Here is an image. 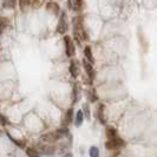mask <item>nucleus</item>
Wrapping results in <instances>:
<instances>
[{"label": "nucleus", "instance_id": "obj_19", "mask_svg": "<svg viewBox=\"0 0 157 157\" xmlns=\"http://www.w3.org/2000/svg\"><path fill=\"white\" fill-rule=\"evenodd\" d=\"M87 97H89V101L90 102H96L98 99L97 97V94H96V90L94 89H91L89 92H87Z\"/></svg>", "mask_w": 157, "mask_h": 157}, {"label": "nucleus", "instance_id": "obj_22", "mask_svg": "<svg viewBox=\"0 0 157 157\" xmlns=\"http://www.w3.org/2000/svg\"><path fill=\"white\" fill-rule=\"evenodd\" d=\"M72 99H73V103L78 102V87H77V85L73 86V97H72Z\"/></svg>", "mask_w": 157, "mask_h": 157}, {"label": "nucleus", "instance_id": "obj_17", "mask_svg": "<svg viewBox=\"0 0 157 157\" xmlns=\"http://www.w3.org/2000/svg\"><path fill=\"white\" fill-rule=\"evenodd\" d=\"M106 136H108L109 140L116 137V136H117V130H116L115 128H112V126H108V128H106Z\"/></svg>", "mask_w": 157, "mask_h": 157}, {"label": "nucleus", "instance_id": "obj_9", "mask_svg": "<svg viewBox=\"0 0 157 157\" xmlns=\"http://www.w3.org/2000/svg\"><path fill=\"white\" fill-rule=\"evenodd\" d=\"M70 73H71V76L72 77H77L78 76V72H79V64H78V62L77 60H72L71 62V64H70Z\"/></svg>", "mask_w": 157, "mask_h": 157}, {"label": "nucleus", "instance_id": "obj_8", "mask_svg": "<svg viewBox=\"0 0 157 157\" xmlns=\"http://www.w3.org/2000/svg\"><path fill=\"white\" fill-rule=\"evenodd\" d=\"M104 111H105V106L104 104H99L98 105V110H97V116H98V121L102 123V124H106V119H105V115H104Z\"/></svg>", "mask_w": 157, "mask_h": 157}, {"label": "nucleus", "instance_id": "obj_24", "mask_svg": "<svg viewBox=\"0 0 157 157\" xmlns=\"http://www.w3.org/2000/svg\"><path fill=\"white\" fill-rule=\"evenodd\" d=\"M6 124H8L7 118L5 117L4 115H1V113H0V125H6Z\"/></svg>", "mask_w": 157, "mask_h": 157}, {"label": "nucleus", "instance_id": "obj_10", "mask_svg": "<svg viewBox=\"0 0 157 157\" xmlns=\"http://www.w3.org/2000/svg\"><path fill=\"white\" fill-rule=\"evenodd\" d=\"M69 7L73 11H79L82 8V0H69Z\"/></svg>", "mask_w": 157, "mask_h": 157}, {"label": "nucleus", "instance_id": "obj_18", "mask_svg": "<svg viewBox=\"0 0 157 157\" xmlns=\"http://www.w3.org/2000/svg\"><path fill=\"white\" fill-rule=\"evenodd\" d=\"M30 4H31V0H19V6H20V10L23 12H25L27 10Z\"/></svg>", "mask_w": 157, "mask_h": 157}, {"label": "nucleus", "instance_id": "obj_15", "mask_svg": "<svg viewBox=\"0 0 157 157\" xmlns=\"http://www.w3.org/2000/svg\"><path fill=\"white\" fill-rule=\"evenodd\" d=\"M83 118H84V112L83 110H79L77 112V116H76V121H75V124L76 126H80L83 123Z\"/></svg>", "mask_w": 157, "mask_h": 157}, {"label": "nucleus", "instance_id": "obj_6", "mask_svg": "<svg viewBox=\"0 0 157 157\" xmlns=\"http://www.w3.org/2000/svg\"><path fill=\"white\" fill-rule=\"evenodd\" d=\"M83 66H84V69H85V71H86V73H87V76L90 77L91 79H94V67H92V63L91 62H89L86 58L85 59H83Z\"/></svg>", "mask_w": 157, "mask_h": 157}, {"label": "nucleus", "instance_id": "obj_2", "mask_svg": "<svg viewBox=\"0 0 157 157\" xmlns=\"http://www.w3.org/2000/svg\"><path fill=\"white\" fill-rule=\"evenodd\" d=\"M73 33H75V38L77 41H80L82 39H86L85 32L83 30V24H82V19L80 18H75L73 19Z\"/></svg>", "mask_w": 157, "mask_h": 157}, {"label": "nucleus", "instance_id": "obj_20", "mask_svg": "<svg viewBox=\"0 0 157 157\" xmlns=\"http://www.w3.org/2000/svg\"><path fill=\"white\" fill-rule=\"evenodd\" d=\"M8 24V20L6 18H0V34L2 33V31L6 29V26H7Z\"/></svg>", "mask_w": 157, "mask_h": 157}, {"label": "nucleus", "instance_id": "obj_13", "mask_svg": "<svg viewBox=\"0 0 157 157\" xmlns=\"http://www.w3.org/2000/svg\"><path fill=\"white\" fill-rule=\"evenodd\" d=\"M72 116H73V109L71 108L69 110L66 111V113H65V119H64V125H69L71 122H72Z\"/></svg>", "mask_w": 157, "mask_h": 157}, {"label": "nucleus", "instance_id": "obj_12", "mask_svg": "<svg viewBox=\"0 0 157 157\" xmlns=\"http://www.w3.org/2000/svg\"><path fill=\"white\" fill-rule=\"evenodd\" d=\"M26 155L29 157H40L41 156V154H40L39 150H37L36 148H26Z\"/></svg>", "mask_w": 157, "mask_h": 157}, {"label": "nucleus", "instance_id": "obj_11", "mask_svg": "<svg viewBox=\"0 0 157 157\" xmlns=\"http://www.w3.org/2000/svg\"><path fill=\"white\" fill-rule=\"evenodd\" d=\"M40 150L44 155H53L55 154V147H51V145H40Z\"/></svg>", "mask_w": 157, "mask_h": 157}, {"label": "nucleus", "instance_id": "obj_16", "mask_svg": "<svg viewBox=\"0 0 157 157\" xmlns=\"http://www.w3.org/2000/svg\"><path fill=\"white\" fill-rule=\"evenodd\" d=\"M84 55H85V58H86L89 62L94 63V56H92V51H91V47L86 46L84 48Z\"/></svg>", "mask_w": 157, "mask_h": 157}, {"label": "nucleus", "instance_id": "obj_27", "mask_svg": "<svg viewBox=\"0 0 157 157\" xmlns=\"http://www.w3.org/2000/svg\"><path fill=\"white\" fill-rule=\"evenodd\" d=\"M63 157H72V154H66V155H64Z\"/></svg>", "mask_w": 157, "mask_h": 157}, {"label": "nucleus", "instance_id": "obj_4", "mask_svg": "<svg viewBox=\"0 0 157 157\" xmlns=\"http://www.w3.org/2000/svg\"><path fill=\"white\" fill-rule=\"evenodd\" d=\"M125 145V142L123 141L121 137H113V138H110L109 141L105 143V147L108 150H113V149H118V148H122Z\"/></svg>", "mask_w": 157, "mask_h": 157}, {"label": "nucleus", "instance_id": "obj_5", "mask_svg": "<svg viewBox=\"0 0 157 157\" xmlns=\"http://www.w3.org/2000/svg\"><path fill=\"white\" fill-rule=\"evenodd\" d=\"M64 41H65V52H66V56L67 57H73L75 53H76V47H75V44L72 41V38L69 37V36H65L64 37Z\"/></svg>", "mask_w": 157, "mask_h": 157}, {"label": "nucleus", "instance_id": "obj_23", "mask_svg": "<svg viewBox=\"0 0 157 157\" xmlns=\"http://www.w3.org/2000/svg\"><path fill=\"white\" fill-rule=\"evenodd\" d=\"M7 135H8V137L11 138V141H13V142H14V143H16V144H17V145H18V147H20V148H24V147H25V143H24V142L17 141L16 138H13V137H12V136H11V135H10V134H7Z\"/></svg>", "mask_w": 157, "mask_h": 157}, {"label": "nucleus", "instance_id": "obj_14", "mask_svg": "<svg viewBox=\"0 0 157 157\" xmlns=\"http://www.w3.org/2000/svg\"><path fill=\"white\" fill-rule=\"evenodd\" d=\"M16 2H17V0H4L2 7L7 8V10H12V8L16 7Z\"/></svg>", "mask_w": 157, "mask_h": 157}, {"label": "nucleus", "instance_id": "obj_1", "mask_svg": "<svg viewBox=\"0 0 157 157\" xmlns=\"http://www.w3.org/2000/svg\"><path fill=\"white\" fill-rule=\"evenodd\" d=\"M66 134H67V129L64 128V129H59V130L51 131V132H47V134L43 135L41 140L44 142H46V143H56L59 140H62Z\"/></svg>", "mask_w": 157, "mask_h": 157}, {"label": "nucleus", "instance_id": "obj_7", "mask_svg": "<svg viewBox=\"0 0 157 157\" xmlns=\"http://www.w3.org/2000/svg\"><path fill=\"white\" fill-rule=\"evenodd\" d=\"M46 10L50 12V13H52L53 16H57L59 12H60V8H59V5L57 4V2H53V1H51V2H48L46 5Z\"/></svg>", "mask_w": 157, "mask_h": 157}, {"label": "nucleus", "instance_id": "obj_3", "mask_svg": "<svg viewBox=\"0 0 157 157\" xmlns=\"http://www.w3.org/2000/svg\"><path fill=\"white\" fill-rule=\"evenodd\" d=\"M69 29V21H67V14L66 12H62L60 14V18H59V21H58V25H57V32L59 34H65L66 31Z\"/></svg>", "mask_w": 157, "mask_h": 157}, {"label": "nucleus", "instance_id": "obj_26", "mask_svg": "<svg viewBox=\"0 0 157 157\" xmlns=\"http://www.w3.org/2000/svg\"><path fill=\"white\" fill-rule=\"evenodd\" d=\"M40 5H41V1L40 0H33V6L34 7H39Z\"/></svg>", "mask_w": 157, "mask_h": 157}, {"label": "nucleus", "instance_id": "obj_21", "mask_svg": "<svg viewBox=\"0 0 157 157\" xmlns=\"http://www.w3.org/2000/svg\"><path fill=\"white\" fill-rule=\"evenodd\" d=\"M90 157H99V149L97 147L90 148Z\"/></svg>", "mask_w": 157, "mask_h": 157}, {"label": "nucleus", "instance_id": "obj_25", "mask_svg": "<svg viewBox=\"0 0 157 157\" xmlns=\"http://www.w3.org/2000/svg\"><path fill=\"white\" fill-rule=\"evenodd\" d=\"M83 109H84V111H83V112H85V116H86V118L89 119V118H90V111H89V105H87V104H84V105H83Z\"/></svg>", "mask_w": 157, "mask_h": 157}]
</instances>
